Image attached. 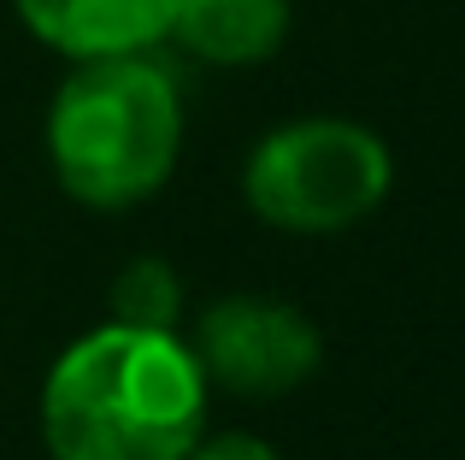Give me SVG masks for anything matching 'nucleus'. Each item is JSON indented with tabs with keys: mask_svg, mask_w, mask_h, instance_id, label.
Instances as JSON below:
<instances>
[{
	"mask_svg": "<svg viewBox=\"0 0 465 460\" xmlns=\"http://www.w3.org/2000/svg\"><path fill=\"white\" fill-rule=\"evenodd\" d=\"M35 42L65 59H106L159 47L171 30V0H12Z\"/></svg>",
	"mask_w": 465,
	"mask_h": 460,
	"instance_id": "nucleus-5",
	"label": "nucleus"
},
{
	"mask_svg": "<svg viewBox=\"0 0 465 460\" xmlns=\"http://www.w3.org/2000/svg\"><path fill=\"white\" fill-rule=\"evenodd\" d=\"M189 460H277L272 443L248 437V431H218V437H194Z\"/></svg>",
	"mask_w": 465,
	"mask_h": 460,
	"instance_id": "nucleus-8",
	"label": "nucleus"
},
{
	"mask_svg": "<svg viewBox=\"0 0 465 460\" xmlns=\"http://www.w3.org/2000/svg\"><path fill=\"white\" fill-rule=\"evenodd\" d=\"M165 35L213 65H260L289 35V0H171Z\"/></svg>",
	"mask_w": 465,
	"mask_h": 460,
	"instance_id": "nucleus-6",
	"label": "nucleus"
},
{
	"mask_svg": "<svg viewBox=\"0 0 465 460\" xmlns=\"http://www.w3.org/2000/svg\"><path fill=\"white\" fill-rule=\"evenodd\" d=\"M189 355L201 366V378L230 395H289L318 372L324 336L289 301L224 295L201 313Z\"/></svg>",
	"mask_w": 465,
	"mask_h": 460,
	"instance_id": "nucleus-4",
	"label": "nucleus"
},
{
	"mask_svg": "<svg viewBox=\"0 0 465 460\" xmlns=\"http://www.w3.org/2000/svg\"><path fill=\"white\" fill-rule=\"evenodd\" d=\"M395 165L377 130L353 118H295L248 154L242 195L265 225L295 236H336L383 207Z\"/></svg>",
	"mask_w": 465,
	"mask_h": 460,
	"instance_id": "nucleus-3",
	"label": "nucleus"
},
{
	"mask_svg": "<svg viewBox=\"0 0 465 460\" xmlns=\"http://www.w3.org/2000/svg\"><path fill=\"white\" fill-rule=\"evenodd\" d=\"M183 148L177 77L153 47L77 59L47 113L54 177L83 207H136L171 177Z\"/></svg>",
	"mask_w": 465,
	"mask_h": 460,
	"instance_id": "nucleus-2",
	"label": "nucleus"
},
{
	"mask_svg": "<svg viewBox=\"0 0 465 460\" xmlns=\"http://www.w3.org/2000/svg\"><path fill=\"white\" fill-rule=\"evenodd\" d=\"M183 319V277L165 260H130L113 277V325L130 331H177Z\"/></svg>",
	"mask_w": 465,
	"mask_h": 460,
	"instance_id": "nucleus-7",
	"label": "nucleus"
},
{
	"mask_svg": "<svg viewBox=\"0 0 465 460\" xmlns=\"http://www.w3.org/2000/svg\"><path fill=\"white\" fill-rule=\"evenodd\" d=\"M206 419V378L177 331L101 325L54 360L42 437L54 460H189Z\"/></svg>",
	"mask_w": 465,
	"mask_h": 460,
	"instance_id": "nucleus-1",
	"label": "nucleus"
}]
</instances>
